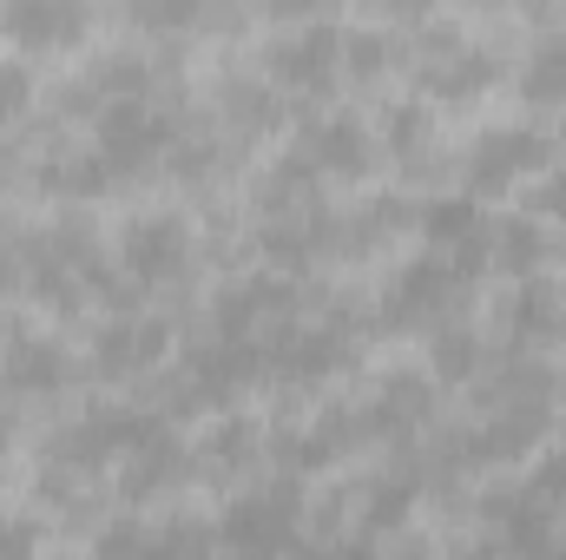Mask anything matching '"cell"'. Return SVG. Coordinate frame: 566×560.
<instances>
[{"label":"cell","instance_id":"26","mask_svg":"<svg viewBox=\"0 0 566 560\" xmlns=\"http://www.w3.org/2000/svg\"><path fill=\"white\" fill-rule=\"evenodd\" d=\"M382 60H389V40L382 33H343V66L349 73H382Z\"/></svg>","mask_w":566,"mask_h":560},{"label":"cell","instance_id":"14","mask_svg":"<svg viewBox=\"0 0 566 560\" xmlns=\"http://www.w3.org/2000/svg\"><path fill=\"white\" fill-rule=\"evenodd\" d=\"M343 356H349V350H343L329 330H283L277 343L264 350V363H277V376H290V383H323Z\"/></svg>","mask_w":566,"mask_h":560},{"label":"cell","instance_id":"22","mask_svg":"<svg viewBox=\"0 0 566 560\" xmlns=\"http://www.w3.org/2000/svg\"><path fill=\"white\" fill-rule=\"evenodd\" d=\"M560 290L554 283H521V297H514V336H560Z\"/></svg>","mask_w":566,"mask_h":560},{"label":"cell","instance_id":"6","mask_svg":"<svg viewBox=\"0 0 566 560\" xmlns=\"http://www.w3.org/2000/svg\"><path fill=\"white\" fill-rule=\"evenodd\" d=\"M271 73H277L283 86H296V93H329L336 73H343V27L310 20V27L283 33L277 46H271Z\"/></svg>","mask_w":566,"mask_h":560},{"label":"cell","instance_id":"9","mask_svg":"<svg viewBox=\"0 0 566 560\" xmlns=\"http://www.w3.org/2000/svg\"><path fill=\"white\" fill-rule=\"evenodd\" d=\"M73 376V356L60 336H40V330H13L7 350H0V383L20 390V396H53L60 383Z\"/></svg>","mask_w":566,"mask_h":560},{"label":"cell","instance_id":"29","mask_svg":"<svg viewBox=\"0 0 566 560\" xmlns=\"http://www.w3.org/2000/svg\"><path fill=\"white\" fill-rule=\"evenodd\" d=\"M251 442H258V435H251V422L231 416L218 435H211V462H244V455H251Z\"/></svg>","mask_w":566,"mask_h":560},{"label":"cell","instance_id":"33","mask_svg":"<svg viewBox=\"0 0 566 560\" xmlns=\"http://www.w3.org/2000/svg\"><path fill=\"white\" fill-rule=\"evenodd\" d=\"M534 560H566V548H541V554H534Z\"/></svg>","mask_w":566,"mask_h":560},{"label":"cell","instance_id":"12","mask_svg":"<svg viewBox=\"0 0 566 560\" xmlns=\"http://www.w3.org/2000/svg\"><path fill=\"white\" fill-rule=\"evenodd\" d=\"M264 370V350L258 343H205L198 356H191V403H231L251 376Z\"/></svg>","mask_w":566,"mask_h":560},{"label":"cell","instance_id":"19","mask_svg":"<svg viewBox=\"0 0 566 560\" xmlns=\"http://www.w3.org/2000/svg\"><path fill=\"white\" fill-rule=\"evenodd\" d=\"M488 258H494L501 271L527 278V271L547 258V238H541V225H534V218H501V225L488 231Z\"/></svg>","mask_w":566,"mask_h":560},{"label":"cell","instance_id":"8","mask_svg":"<svg viewBox=\"0 0 566 560\" xmlns=\"http://www.w3.org/2000/svg\"><path fill=\"white\" fill-rule=\"evenodd\" d=\"M296 158H303L316 178H363L369 158H376V145H369V133H363V120L329 113V120H310V126H303Z\"/></svg>","mask_w":566,"mask_h":560},{"label":"cell","instance_id":"4","mask_svg":"<svg viewBox=\"0 0 566 560\" xmlns=\"http://www.w3.org/2000/svg\"><path fill=\"white\" fill-rule=\"evenodd\" d=\"M461 290H468V278H461L448 258L428 251V258H416V265L396 271L389 297H382V323H389V330H422V323L448 317V310L461 303Z\"/></svg>","mask_w":566,"mask_h":560},{"label":"cell","instance_id":"7","mask_svg":"<svg viewBox=\"0 0 566 560\" xmlns=\"http://www.w3.org/2000/svg\"><path fill=\"white\" fill-rule=\"evenodd\" d=\"M541 165H547V133H534V126H494V133H481L474 152H468L474 191H507L514 178H527Z\"/></svg>","mask_w":566,"mask_h":560},{"label":"cell","instance_id":"21","mask_svg":"<svg viewBox=\"0 0 566 560\" xmlns=\"http://www.w3.org/2000/svg\"><path fill=\"white\" fill-rule=\"evenodd\" d=\"M369 422L376 428H416V422H428V376H389V390L376 396Z\"/></svg>","mask_w":566,"mask_h":560},{"label":"cell","instance_id":"28","mask_svg":"<svg viewBox=\"0 0 566 560\" xmlns=\"http://www.w3.org/2000/svg\"><path fill=\"white\" fill-rule=\"evenodd\" d=\"M27 100H33V80H27V66H20V60H0V120L27 113Z\"/></svg>","mask_w":566,"mask_h":560},{"label":"cell","instance_id":"11","mask_svg":"<svg viewBox=\"0 0 566 560\" xmlns=\"http://www.w3.org/2000/svg\"><path fill=\"white\" fill-rule=\"evenodd\" d=\"M0 33L20 46V53H53V46H73L86 33V13L66 7V0H20L0 13Z\"/></svg>","mask_w":566,"mask_h":560},{"label":"cell","instance_id":"13","mask_svg":"<svg viewBox=\"0 0 566 560\" xmlns=\"http://www.w3.org/2000/svg\"><path fill=\"white\" fill-rule=\"evenodd\" d=\"M290 310V283L283 278H244L238 290L218 297V336L224 343H251V323L258 317H283Z\"/></svg>","mask_w":566,"mask_h":560},{"label":"cell","instance_id":"32","mask_svg":"<svg viewBox=\"0 0 566 560\" xmlns=\"http://www.w3.org/2000/svg\"><path fill=\"white\" fill-rule=\"evenodd\" d=\"M534 211H554V218H566V172H547V185L534 191Z\"/></svg>","mask_w":566,"mask_h":560},{"label":"cell","instance_id":"17","mask_svg":"<svg viewBox=\"0 0 566 560\" xmlns=\"http://www.w3.org/2000/svg\"><path fill=\"white\" fill-rule=\"evenodd\" d=\"M541 422H547V403H521V409H507L501 422H488V428L468 442V455H474V462H514L521 448H534Z\"/></svg>","mask_w":566,"mask_h":560},{"label":"cell","instance_id":"15","mask_svg":"<svg viewBox=\"0 0 566 560\" xmlns=\"http://www.w3.org/2000/svg\"><path fill=\"white\" fill-rule=\"evenodd\" d=\"M119 468H126V475H119L126 501H145V495H158V488H171V481L185 475V448H178L171 435H151V442H145V448H133Z\"/></svg>","mask_w":566,"mask_h":560},{"label":"cell","instance_id":"1","mask_svg":"<svg viewBox=\"0 0 566 560\" xmlns=\"http://www.w3.org/2000/svg\"><path fill=\"white\" fill-rule=\"evenodd\" d=\"M303 521V488L296 481H264L251 495H238L218 521V548L231 560H283Z\"/></svg>","mask_w":566,"mask_h":560},{"label":"cell","instance_id":"18","mask_svg":"<svg viewBox=\"0 0 566 560\" xmlns=\"http://www.w3.org/2000/svg\"><path fill=\"white\" fill-rule=\"evenodd\" d=\"M494 80V60L481 53V46H461V53H441L434 66L422 73L428 93H441V100H474L481 86Z\"/></svg>","mask_w":566,"mask_h":560},{"label":"cell","instance_id":"2","mask_svg":"<svg viewBox=\"0 0 566 560\" xmlns=\"http://www.w3.org/2000/svg\"><path fill=\"white\" fill-rule=\"evenodd\" d=\"M151 435H165V422H151L145 409H126V403H99L73 428L53 435V462H73V468H106V462H126L133 448H145Z\"/></svg>","mask_w":566,"mask_h":560},{"label":"cell","instance_id":"30","mask_svg":"<svg viewBox=\"0 0 566 560\" xmlns=\"http://www.w3.org/2000/svg\"><path fill=\"white\" fill-rule=\"evenodd\" d=\"M422 133H428V113H422V106H396V120H389V145H396V152H416V145H422Z\"/></svg>","mask_w":566,"mask_h":560},{"label":"cell","instance_id":"31","mask_svg":"<svg viewBox=\"0 0 566 560\" xmlns=\"http://www.w3.org/2000/svg\"><path fill=\"white\" fill-rule=\"evenodd\" d=\"M409 515V488H376L369 495V528H396Z\"/></svg>","mask_w":566,"mask_h":560},{"label":"cell","instance_id":"3","mask_svg":"<svg viewBox=\"0 0 566 560\" xmlns=\"http://www.w3.org/2000/svg\"><path fill=\"white\" fill-rule=\"evenodd\" d=\"M171 145V120L151 106V100H106L99 106V158L113 178H139L145 165Z\"/></svg>","mask_w":566,"mask_h":560},{"label":"cell","instance_id":"23","mask_svg":"<svg viewBox=\"0 0 566 560\" xmlns=\"http://www.w3.org/2000/svg\"><path fill=\"white\" fill-rule=\"evenodd\" d=\"M521 93H527V100H566V33L560 40H547V46L527 60Z\"/></svg>","mask_w":566,"mask_h":560},{"label":"cell","instance_id":"25","mask_svg":"<svg viewBox=\"0 0 566 560\" xmlns=\"http://www.w3.org/2000/svg\"><path fill=\"white\" fill-rule=\"evenodd\" d=\"M145 535H151L145 521H106V528H99V541H93V554H99V560H133L145 548Z\"/></svg>","mask_w":566,"mask_h":560},{"label":"cell","instance_id":"5","mask_svg":"<svg viewBox=\"0 0 566 560\" xmlns=\"http://www.w3.org/2000/svg\"><path fill=\"white\" fill-rule=\"evenodd\" d=\"M119 265H126L133 283H171L191 265V231H185V218H171V211L133 218V225L119 231Z\"/></svg>","mask_w":566,"mask_h":560},{"label":"cell","instance_id":"16","mask_svg":"<svg viewBox=\"0 0 566 560\" xmlns=\"http://www.w3.org/2000/svg\"><path fill=\"white\" fill-rule=\"evenodd\" d=\"M119 178L106 172V158L99 152H53L46 165H40V191H53V198H99V191H113Z\"/></svg>","mask_w":566,"mask_h":560},{"label":"cell","instance_id":"24","mask_svg":"<svg viewBox=\"0 0 566 560\" xmlns=\"http://www.w3.org/2000/svg\"><path fill=\"white\" fill-rule=\"evenodd\" d=\"M474 363H481V336L474 330H441L434 336V376H448V383H468L474 376Z\"/></svg>","mask_w":566,"mask_h":560},{"label":"cell","instance_id":"10","mask_svg":"<svg viewBox=\"0 0 566 560\" xmlns=\"http://www.w3.org/2000/svg\"><path fill=\"white\" fill-rule=\"evenodd\" d=\"M171 350V330L158 317H119L93 336V363L99 376H133V370H151L158 356Z\"/></svg>","mask_w":566,"mask_h":560},{"label":"cell","instance_id":"34","mask_svg":"<svg viewBox=\"0 0 566 560\" xmlns=\"http://www.w3.org/2000/svg\"><path fill=\"white\" fill-rule=\"evenodd\" d=\"M0 283H7V278H0Z\"/></svg>","mask_w":566,"mask_h":560},{"label":"cell","instance_id":"20","mask_svg":"<svg viewBox=\"0 0 566 560\" xmlns=\"http://www.w3.org/2000/svg\"><path fill=\"white\" fill-rule=\"evenodd\" d=\"M211 548H218V535L205 521H165L145 535V548L133 560H211Z\"/></svg>","mask_w":566,"mask_h":560},{"label":"cell","instance_id":"27","mask_svg":"<svg viewBox=\"0 0 566 560\" xmlns=\"http://www.w3.org/2000/svg\"><path fill=\"white\" fill-rule=\"evenodd\" d=\"M33 554H40V521L7 515L0 521V560H33Z\"/></svg>","mask_w":566,"mask_h":560}]
</instances>
